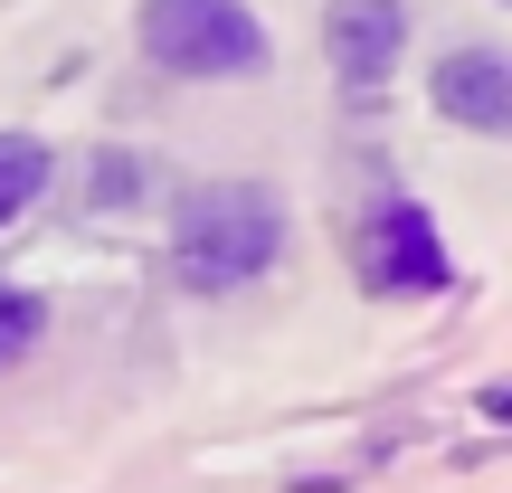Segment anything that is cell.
<instances>
[{"label": "cell", "mask_w": 512, "mask_h": 493, "mask_svg": "<svg viewBox=\"0 0 512 493\" xmlns=\"http://www.w3.org/2000/svg\"><path fill=\"white\" fill-rule=\"evenodd\" d=\"M351 266H361L370 294H427L446 285V247H437V219L427 209H380V219L361 228V247H351Z\"/></svg>", "instance_id": "3957f363"}, {"label": "cell", "mask_w": 512, "mask_h": 493, "mask_svg": "<svg viewBox=\"0 0 512 493\" xmlns=\"http://www.w3.org/2000/svg\"><path fill=\"white\" fill-rule=\"evenodd\" d=\"M143 48L171 76H256L266 29L247 0H143Z\"/></svg>", "instance_id": "7a4b0ae2"}, {"label": "cell", "mask_w": 512, "mask_h": 493, "mask_svg": "<svg viewBox=\"0 0 512 493\" xmlns=\"http://www.w3.org/2000/svg\"><path fill=\"white\" fill-rule=\"evenodd\" d=\"M38 323H48V313H38V294H19V285H0V370H10L19 351L38 342Z\"/></svg>", "instance_id": "52a82bcc"}, {"label": "cell", "mask_w": 512, "mask_h": 493, "mask_svg": "<svg viewBox=\"0 0 512 493\" xmlns=\"http://www.w3.org/2000/svg\"><path fill=\"white\" fill-rule=\"evenodd\" d=\"M323 48H332V76H342L351 95H380L389 67H399V48H408V10L399 0H332L323 10Z\"/></svg>", "instance_id": "277c9868"}, {"label": "cell", "mask_w": 512, "mask_h": 493, "mask_svg": "<svg viewBox=\"0 0 512 493\" xmlns=\"http://www.w3.org/2000/svg\"><path fill=\"white\" fill-rule=\"evenodd\" d=\"M48 190V143H29V133H0V228L19 219V209Z\"/></svg>", "instance_id": "8992f818"}, {"label": "cell", "mask_w": 512, "mask_h": 493, "mask_svg": "<svg viewBox=\"0 0 512 493\" xmlns=\"http://www.w3.org/2000/svg\"><path fill=\"white\" fill-rule=\"evenodd\" d=\"M275 247H285V200L256 190V181H209V190H190L181 219H171V266L200 294L256 285V275L275 266Z\"/></svg>", "instance_id": "6da1fadb"}, {"label": "cell", "mask_w": 512, "mask_h": 493, "mask_svg": "<svg viewBox=\"0 0 512 493\" xmlns=\"http://www.w3.org/2000/svg\"><path fill=\"white\" fill-rule=\"evenodd\" d=\"M437 114H456L465 133H512V57L503 48H456L437 57Z\"/></svg>", "instance_id": "5b68a950"}]
</instances>
